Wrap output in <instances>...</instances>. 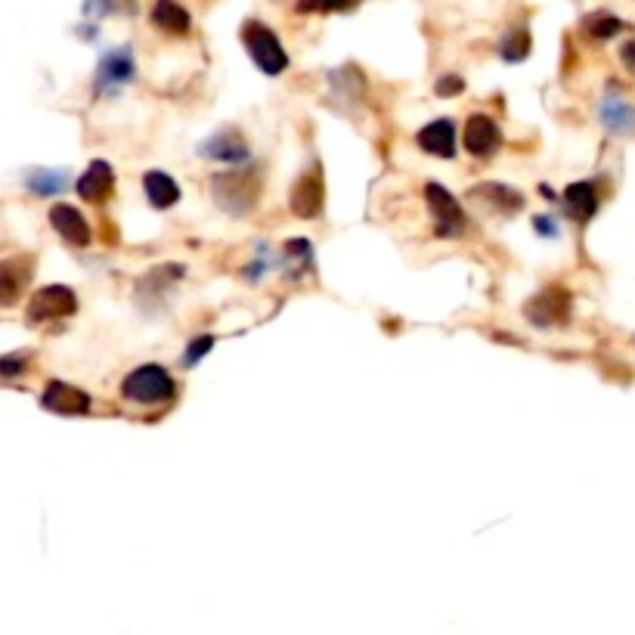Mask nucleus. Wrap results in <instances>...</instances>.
I'll return each mask as SVG.
<instances>
[{"label":"nucleus","instance_id":"nucleus-8","mask_svg":"<svg viewBox=\"0 0 635 635\" xmlns=\"http://www.w3.org/2000/svg\"><path fill=\"white\" fill-rule=\"evenodd\" d=\"M131 78H134V56L127 47L109 50L100 59V66H97V90L100 93H115Z\"/></svg>","mask_w":635,"mask_h":635},{"label":"nucleus","instance_id":"nucleus-19","mask_svg":"<svg viewBox=\"0 0 635 635\" xmlns=\"http://www.w3.org/2000/svg\"><path fill=\"white\" fill-rule=\"evenodd\" d=\"M152 22H155V28H162L165 35H186V31L193 28V19H189V13L177 4V0H155Z\"/></svg>","mask_w":635,"mask_h":635},{"label":"nucleus","instance_id":"nucleus-18","mask_svg":"<svg viewBox=\"0 0 635 635\" xmlns=\"http://www.w3.org/2000/svg\"><path fill=\"white\" fill-rule=\"evenodd\" d=\"M31 279V258H10L0 267V301L7 307L19 298V292L25 289V282Z\"/></svg>","mask_w":635,"mask_h":635},{"label":"nucleus","instance_id":"nucleus-24","mask_svg":"<svg viewBox=\"0 0 635 635\" xmlns=\"http://www.w3.org/2000/svg\"><path fill=\"white\" fill-rule=\"evenodd\" d=\"M360 0H298V13H347L354 10Z\"/></svg>","mask_w":635,"mask_h":635},{"label":"nucleus","instance_id":"nucleus-16","mask_svg":"<svg viewBox=\"0 0 635 635\" xmlns=\"http://www.w3.org/2000/svg\"><path fill=\"white\" fill-rule=\"evenodd\" d=\"M564 208H567L570 217L580 220V224H586L589 217H595V211H598V189H595V183H589V180L570 183L564 189Z\"/></svg>","mask_w":635,"mask_h":635},{"label":"nucleus","instance_id":"nucleus-27","mask_svg":"<svg viewBox=\"0 0 635 635\" xmlns=\"http://www.w3.org/2000/svg\"><path fill=\"white\" fill-rule=\"evenodd\" d=\"M533 227H536V233H539V236H549V239H555V236H558V224H555V220H552L549 214H536Z\"/></svg>","mask_w":635,"mask_h":635},{"label":"nucleus","instance_id":"nucleus-25","mask_svg":"<svg viewBox=\"0 0 635 635\" xmlns=\"http://www.w3.org/2000/svg\"><path fill=\"white\" fill-rule=\"evenodd\" d=\"M211 347H214V338L211 335H199V338H193V341H189V347H186V357H183V363L186 366H196L208 351H211Z\"/></svg>","mask_w":635,"mask_h":635},{"label":"nucleus","instance_id":"nucleus-20","mask_svg":"<svg viewBox=\"0 0 635 635\" xmlns=\"http://www.w3.org/2000/svg\"><path fill=\"white\" fill-rule=\"evenodd\" d=\"M474 196L490 202L499 214H515L524 208V196L515 193L512 186H502V183H481V186H474Z\"/></svg>","mask_w":635,"mask_h":635},{"label":"nucleus","instance_id":"nucleus-4","mask_svg":"<svg viewBox=\"0 0 635 635\" xmlns=\"http://www.w3.org/2000/svg\"><path fill=\"white\" fill-rule=\"evenodd\" d=\"M78 310V298L69 285H44L35 295H31L28 307H25V320L31 326H41L50 320H66Z\"/></svg>","mask_w":635,"mask_h":635},{"label":"nucleus","instance_id":"nucleus-6","mask_svg":"<svg viewBox=\"0 0 635 635\" xmlns=\"http://www.w3.org/2000/svg\"><path fill=\"white\" fill-rule=\"evenodd\" d=\"M524 313H527V320L533 326H539V329L561 326V323H567V316H570V292H564V289H543L536 298L527 301Z\"/></svg>","mask_w":635,"mask_h":635},{"label":"nucleus","instance_id":"nucleus-5","mask_svg":"<svg viewBox=\"0 0 635 635\" xmlns=\"http://www.w3.org/2000/svg\"><path fill=\"white\" fill-rule=\"evenodd\" d=\"M425 202L428 211L437 220V233L440 236H459L465 227V211L459 205V199L450 193V189H443L440 183H428L425 186Z\"/></svg>","mask_w":635,"mask_h":635},{"label":"nucleus","instance_id":"nucleus-11","mask_svg":"<svg viewBox=\"0 0 635 635\" xmlns=\"http://www.w3.org/2000/svg\"><path fill=\"white\" fill-rule=\"evenodd\" d=\"M47 217H50L53 230H56L62 239H66L69 245H78V248H87V245H90V239H93L90 224H87L84 214H81L75 205H53Z\"/></svg>","mask_w":635,"mask_h":635},{"label":"nucleus","instance_id":"nucleus-17","mask_svg":"<svg viewBox=\"0 0 635 635\" xmlns=\"http://www.w3.org/2000/svg\"><path fill=\"white\" fill-rule=\"evenodd\" d=\"M143 193H146L149 205L158 208V211H165V208H171V205L180 202V186H177V180H171V177L162 174V171H149V174H143Z\"/></svg>","mask_w":635,"mask_h":635},{"label":"nucleus","instance_id":"nucleus-2","mask_svg":"<svg viewBox=\"0 0 635 635\" xmlns=\"http://www.w3.org/2000/svg\"><path fill=\"white\" fill-rule=\"evenodd\" d=\"M121 397L137 406H158L177 397V381L171 378L165 366L146 363V366H137L121 381Z\"/></svg>","mask_w":635,"mask_h":635},{"label":"nucleus","instance_id":"nucleus-26","mask_svg":"<svg viewBox=\"0 0 635 635\" xmlns=\"http://www.w3.org/2000/svg\"><path fill=\"white\" fill-rule=\"evenodd\" d=\"M465 90V81L456 78V75H447L437 81V97H459V93Z\"/></svg>","mask_w":635,"mask_h":635},{"label":"nucleus","instance_id":"nucleus-28","mask_svg":"<svg viewBox=\"0 0 635 635\" xmlns=\"http://www.w3.org/2000/svg\"><path fill=\"white\" fill-rule=\"evenodd\" d=\"M620 59H623V66L635 75V41H626V44L620 47Z\"/></svg>","mask_w":635,"mask_h":635},{"label":"nucleus","instance_id":"nucleus-9","mask_svg":"<svg viewBox=\"0 0 635 635\" xmlns=\"http://www.w3.org/2000/svg\"><path fill=\"white\" fill-rule=\"evenodd\" d=\"M502 146V134L490 115L478 112L465 121V149L478 158H490Z\"/></svg>","mask_w":635,"mask_h":635},{"label":"nucleus","instance_id":"nucleus-1","mask_svg":"<svg viewBox=\"0 0 635 635\" xmlns=\"http://www.w3.org/2000/svg\"><path fill=\"white\" fill-rule=\"evenodd\" d=\"M211 193L217 208H224L230 214H245L261 199V174L251 168H233L224 174H214Z\"/></svg>","mask_w":635,"mask_h":635},{"label":"nucleus","instance_id":"nucleus-7","mask_svg":"<svg viewBox=\"0 0 635 635\" xmlns=\"http://www.w3.org/2000/svg\"><path fill=\"white\" fill-rule=\"evenodd\" d=\"M323 202H326V186H323L320 171H307L304 177L295 180V186H292V202H289L292 211H295V217H301V220L320 217Z\"/></svg>","mask_w":635,"mask_h":635},{"label":"nucleus","instance_id":"nucleus-10","mask_svg":"<svg viewBox=\"0 0 635 635\" xmlns=\"http://www.w3.org/2000/svg\"><path fill=\"white\" fill-rule=\"evenodd\" d=\"M41 403L50 412H56V416H84V412L90 409L87 391H81L75 385H66V381H50V385L44 388Z\"/></svg>","mask_w":635,"mask_h":635},{"label":"nucleus","instance_id":"nucleus-14","mask_svg":"<svg viewBox=\"0 0 635 635\" xmlns=\"http://www.w3.org/2000/svg\"><path fill=\"white\" fill-rule=\"evenodd\" d=\"M416 140H419V146L425 152H431L437 158H453V152H456V127H453L450 118H437V121L422 127Z\"/></svg>","mask_w":635,"mask_h":635},{"label":"nucleus","instance_id":"nucleus-13","mask_svg":"<svg viewBox=\"0 0 635 635\" xmlns=\"http://www.w3.org/2000/svg\"><path fill=\"white\" fill-rule=\"evenodd\" d=\"M112 189H115V174L106 162H93L81 177H78V196L84 202H93V205H100L112 196Z\"/></svg>","mask_w":635,"mask_h":635},{"label":"nucleus","instance_id":"nucleus-15","mask_svg":"<svg viewBox=\"0 0 635 635\" xmlns=\"http://www.w3.org/2000/svg\"><path fill=\"white\" fill-rule=\"evenodd\" d=\"M598 118H601V124H605L608 131L617 134V137H629V134L635 131V109H632L623 97H617V93H611V97L601 100Z\"/></svg>","mask_w":635,"mask_h":635},{"label":"nucleus","instance_id":"nucleus-21","mask_svg":"<svg viewBox=\"0 0 635 635\" xmlns=\"http://www.w3.org/2000/svg\"><path fill=\"white\" fill-rule=\"evenodd\" d=\"M623 31V22L611 13H589L583 19V35L592 41H611Z\"/></svg>","mask_w":635,"mask_h":635},{"label":"nucleus","instance_id":"nucleus-22","mask_svg":"<svg viewBox=\"0 0 635 635\" xmlns=\"http://www.w3.org/2000/svg\"><path fill=\"white\" fill-rule=\"evenodd\" d=\"M527 53H530V35H527V28H512V31H508V35L502 38V44H499V56H502L505 62H521V59H527Z\"/></svg>","mask_w":635,"mask_h":635},{"label":"nucleus","instance_id":"nucleus-3","mask_svg":"<svg viewBox=\"0 0 635 635\" xmlns=\"http://www.w3.org/2000/svg\"><path fill=\"white\" fill-rule=\"evenodd\" d=\"M242 44H245L248 56L254 59V66H258L264 75H279L289 69V53L282 50L276 31H270L264 22H245Z\"/></svg>","mask_w":635,"mask_h":635},{"label":"nucleus","instance_id":"nucleus-23","mask_svg":"<svg viewBox=\"0 0 635 635\" xmlns=\"http://www.w3.org/2000/svg\"><path fill=\"white\" fill-rule=\"evenodd\" d=\"M66 186V174L62 171H35L28 177V189L35 196H56Z\"/></svg>","mask_w":635,"mask_h":635},{"label":"nucleus","instance_id":"nucleus-12","mask_svg":"<svg viewBox=\"0 0 635 635\" xmlns=\"http://www.w3.org/2000/svg\"><path fill=\"white\" fill-rule=\"evenodd\" d=\"M202 155L214 158V162H224V165H245L248 162V143L236 127H227V131L214 134L202 146Z\"/></svg>","mask_w":635,"mask_h":635}]
</instances>
